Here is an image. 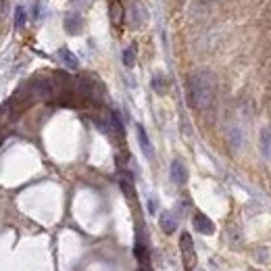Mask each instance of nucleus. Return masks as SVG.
I'll return each instance as SVG.
<instances>
[{"instance_id": "9d476101", "label": "nucleus", "mask_w": 271, "mask_h": 271, "mask_svg": "<svg viewBox=\"0 0 271 271\" xmlns=\"http://www.w3.org/2000/svg\"><path fill=\"white\" fill-rule=\"evenodd\" d=\"M158 226H161V230L165 233H173L177 230V219L173 217V213L163 211L161 215H158Z\"/></svg>"}, {"instance_id": "6e6552de", "label": "nucleus", "mask_w": 271, "mask_h": 271, "mask_svg": "<svg viewBox=\"0 0 271 271\" xmlns=\"http://www.w3.org/2000/svg\"><path fill=\"white\" fill-rule=\"evenodd\" d=\"M109 17H111V21H113L115 25L123 23L125 8H123V2H121V0H109Z\"/></svg>"}, {"instance_id": "423d86ee", "label": "nucleus", "mask_w": 271, "mask_h": 271, "mask_svg": "<svg viewBox=\"0 0 271 271\" xmlns=\"http://www.w3.org/2000/svg\"><path fill=\"white\" fill-rule=\"evenodd\" d=\"M136 136H138V144L142 148V153L146 155V158H155V148H153V142L148 138L146 129L142 125H136Z\"/></svg>"}, {"instance_id": "0eeeda50", "label": "nucleus", "mask_w": 271, "mask_h": 271, "mask_svg": "<svg viewBox=\"0 0 271 271\" xmlns=\"http://www.w3.org/2000/svg\"><path fill=\"white\" fill-rule=\"evenodd\" d=\"M83 30V19L79 13H67L65 17V32L71 34V36H77Z\"/></svg>"}, {"instance_id": "f257e3e1", "label": "nucleus", "mask_w": 271, "mask_h": 271, "mask_svg": "<svg viewBox=\"0 0 271 271\" xmlns=\"http://www.w3.org/2000/svg\"><path fill=\"white\" fill-rule=\"evenodd\" d=\"M188 94L194 109L207 111L213 105L215 96V81L209 71H196L188 79Z\"/></svg>"}, {"instance_id": "dca6fc26", "label": "nucleus", "mask_w": 271, "mask_h": 271, "mask_svg": "<svg viewBox=\"0 0 271 271\" xmlns=\"http://www.w3.org/2000/svg\"><path fill=\"white\" fill-rule=\"evenodd\" d=\"M148 209H151V213H156V202H155V198L148 200Z\"/></svg>"}, {"instance_id": "7ed1b4c3", "label": "nucleus", "mask_w": 271, "mask_h": 271, "mask_svg": "<svg viewBox=\"0 0 271 271\" xmlns=\"http://www.w3.org/2000/svg\"><path fill=\"white\" fill-rule=\"evenodd\" d=\"M148 21V8L142 2H134L129 6V23H132L134 30L144 27V23Z\"/></svg>"}, {"instance_id": "f8f14e48", "label": "nucleus", "mask_w": 271, "mask_h": 271, "mask_svg": "<svg viewBox=\"0 0 271 271\" xmlns=\"http://www.w3.org/2000/svg\"><path fill=\"white\" fill-rule=\"evenodd\" d=\"M123 65L125 67H134L136 65V44H132V46H127V48L123 50Z\"/></svg>"}, {"instance_id": "2eb2a0df", "label": "nucleus", "mask_w": 271, "mask_h": 271, "mask_svg": "<svg viewBox=\"0 0 271 271\" xmlns=\"http://www.w3.org/2000/svg\"><path fill=\"white\" fill-rule=\"evenodd\" d=\"M25 21H27L25 6H23V4H19V6L15 8V25H17V27H23V25H25Z\"/></svg>"}, {"instance_id": "20e7f679", "label": "nucleus", "mask_w": 271, "mask_h": 271, "mask_svg": "<svg viewBox=\"0 0 271 271\" xmlns=\"http://www.w3.org/2000/svg\"><path fill=\"white\" fill-rule=\"evenodd\" d=\"M192 226H194L196 232L204 233V236H211V233L215 232V223L204 213H196L194 215V217H192Z\"/></svg>"}, {"instance_id": "1a4fd4ad", "label": "nucleus", "mask_w": 271, "mask_h": 271, "mask_svg": "<svg viewBox=\"0 0 271 271\" xmlns=\"http://www.w3.org/2000/svg\"><path fill=\"white\" fill-rule=\"evenodd\" d=\"M259 148H261V155L271 161V127H263V129H261Z\"/></svg>"}, {"instance_id": "ddd939ff", "label": "nucleus", "mask_w": 271, "mask_h": 271, "mask_svg": "<svg viewBox=\"0 0 271 271\" xmlns=\"http://www.w3.org/2000/svg\"><path fill=\"white\" fill-rule=\"evenodd\" d=\"M230 144H232V148H236V151L242 146V132H240L238 127H232L230 129Z\"/></svg>"}, {"instance_id": "f03ea898", "label": "nucleus", "mask_w": 271, "mask_h": 271, "mask_svg": "<svg viewBox=\"0 0 271 271\" xmlns=\"http://www.w3.org/2000/svg\"><path fill=\"white\" fill-rule=\"evenodd\" d=\"M180 252H182L184 271H194L196 269V250H194L192 236L188 232H184L180 236Z\"/></svg>"}, {"instance_id": "f3484780", "label": "nucleus", "mask_w": 271, "mask_h": 271, "mask_svg": "<svg viewBox=\"0 0 271 271\" xmlns=\"http://www.w3.org/2000/svg\"><path fill=\"white\" fill-rule=\"evenodd\" d=\"M4 6H6V0H0V13L4 11Z\"/></svg>"}, {"instance_id": "9b49d317", "label": "nucleus", "mask_w": 271, "mask_h": 271, "mask_svg": "<svg viewBox=\"0 0 271 271\" xmlns=\"http://www.w3.org/2000/svg\"><path fill=\"white\" fill-rule=\"evenodd\" d=\"M59 59L63 61V65H65L67 69H77V67H79L77 57H76V54H73L69 48H61V50H59Z\"/></svg>"}, {"instance_id": "4468645a", "label": "nucleus", "mask_w": 271, "mask_h": 271, "mask_svg": "<svg viewBox=\"0 0 271 271\" xmlns=\"http://www.w3.org/2000/svg\"><path fill=\"white\" fill-rule=\"evenodd\" d=\"M153 88H155L156 94H163V92H165V88H167V81H165V77L161 76V73H156V76L153 77Z\"/></svg>"}, {"instance_id": "39448f33", "label": "nucleus", "mask_w": 271, "mask_h": 271, "mask_svg": "<svg viewBox=\"0 0 271 271\" xmlns=\"http://www.w3.org/2000/svg\"><path fill=\"white\" fill-rule=\"evenodd\" d=\"M171 182L177 184V186H184L186 182H188V169H186V165L180 161V158H175V161H171Z\"/></svg>"}]
</instances>
